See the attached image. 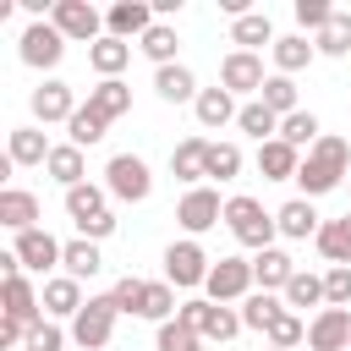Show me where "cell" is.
Wrapping results in <instances>:
<instances>
[{
    "label": "cell",
    "instance_id": "8",
    "mask_svg": "<svg viewBox=\"0 0 351 351\" xmlns=\"http://www.w3.org/2000/svg\"><path fill=\"white\" fill-rule=\"evenodd\" d=\"M16 55H22V66L49 71V66H60V55H66V33H60L55 22H27V33L16 38Z\"/></svg>",
    "mask_w": 351,
    "mask_h": 351
},
{
    "label": "cell",
    "instance_id": "31",
    "mask_svg": "<svg viewBox=\"0 0 351 351\" xmlns=\"http://www.w3.org/2000/svg\"><path fill=\"white\" fill-rule=\"evenodd\" d=\"M88 104H93L104 121H121V115L132 110V88H126L121 77H104L99 88H88Z\"/></svg>",
    "mask_w": 351,
    "mask_h": 351
},
{
    "label": "cell",
    "instance_id": "14",
    "mask_svg": "<svg viewBox=\"0 0 351 351\" xmlns=\"http://www.w3.org/2000/svg\"><path fill=\"white\" fill-rule=\"evenodd\" d=\"M148 27H154V5H143V0H115V5L104 11V33H110V38H126V44H132V38H143Z\"/></svg>",
    "mask_w": 351,
    "mask_h": 351
},
{
    "label": "cell",
    "instance_id": "33",
    "mask_svg": "<svg viewBox=\"0 0 351 351\" xmlns=\"http://www.w3.org/2000/svg\"><path fill=\"white\" fill-rule=\"evenodd\" d=\"M60 269L71 274V280H93L99 269H104V252H99V241H66V252H60Z\"/></svg>",
    "mask_w": 351,
    "mask_h": 351
},
{
    "label": "cell",
    "instance_id": "22",
    "mask_svg": "<svg viewBox=\"0 0 351 351\" xmlns=\"http://www.w3.org/2000/svg\"><path fill=\"white\" fill-rule=\"evenodd\" d=\"M0 225L16 230V236L33 230V225H38V197L22 192V186H5V192H0Z\"/></svg>",
    "mask_w": 351,
    "mask_h": 351
},
{
    "label": "cell",
    "instance_id": "16",
    "mask_svg": "<svg viewBox=\"0 0 351 351\" xmlns=\"http://www.w3.org/2000/svg\"><path fill=\"white\" fill-rule=\"evenodd\" d=\"M88 302H82V280L71 274H49L44 280V318H77Z\"/></svg>",
    "mask_w": 351,
    "mask_h": 351
},
{
    "label": "cell",
    "instance_id": "4",
    "mask_svg": "<svg viewBox=\"0 0 351 351\" xmlns=\"http://www.w3.org/2000/svg\"><path fill=\"white\" fill-rule=\"evenodd\" d=\"M104 192L121 197V203H143V197L154 192V170H148V159H137V154H115V159L104 165Z\"/></svg>",
    "mask_w": 351,
    "mask_h": 351
},
{
    "label": "cell",
    "instance_id": "20",
    "mask_svg": "<svg viewBox=\"0 0 351 351\" xmlns=\"http://www.w3.org/2000/svg\"><path fill=\"white\" fill-rule=\"evenodd\" d=\"M154 93H159L165 104H186V99L197 104V93H203V88H197V77L176 60V66H159V71H154Z\"/></svg>",
    "mask_w": 351,
    "mask_h": 351
},
{
    "label": "cell",
    "instance_id": "28",
    "mask_svg": "<svg viewBox=\"0 0 351 351\" xmlns=\"http://www.w3.org/2000/svg\"><path fill=\"white\" fill-rule=\"evenodd\" d=\"M236 126H241V132H247V137H252L258 148L280 137V115H274V110H269L263 99H247V104H241V115H236Z\"/></svg>",
    "mask_w": 351,
    "mask_h": 351
},
{
    "label": "cell",
    "instance_id": "41",
    "mask_svg": "<svg viewBox=\"0 0 351 351\" xmlns=\"http://www.w3.org/2000/svg\"><path fill=\"white\" fill-rule=\"evenodd\" d=\"M154 351H203V335L170 318V324H159V335H154Z\"/></svg>",
    "mask_w": 351,
    "mask_h": 351
},
{
    "label": "cell",
    "instance_id": "9",
    "mask_svg": "<svg viewBox=\"0 0 351 351\" xmlns=\"http://www.w3.org/2000/svg\"><path fill=\"white\" fill-rule=\"evenodd\" d=\"M252 285H258V280H252V258H219V263L208 269V285H203V291H208V302H225V307H230V302H247Z\"/></svg>",
    "mask_w": 351,
    "mask_h": 351
},
{
    "label": "cell",
    "instance_id": "1",
    "mask_svg": "<svg viewBox=\"0 0 351 351\" xmlns=\"http://www.w3.org/2000/svg\"><path fill=\"white\" fill-rule=\"evenodd\" d=\"M340 181H351V143H346V137H335V132H324V137H318V143L302 154L296 186H302V197L313 203V197L335 192Z\"/></svg>",
    "mask_w": 351,
    "mask_h": 351
},
{
    "label": "cell",
    "instance_id": "13",
    "mask_svg": "<svg viewBox=\"0 0 351 351\" xmlns=\"http://www.w3.org/2000/svg\"><path fill=\"white\" fill-rule=\"evenodd\" d=\"M307 346L313 351H346L351 346V307H318V318L307 324Z\"/></svg>",
    "mask_w": 351,
    "mask_h": 351
},
{
    "label": "cell",
    "instance_id": "7",
    "mask_svg": "<svg viewBox=\"0 0 351 351\" xmlns=\"http://www.w3.org/2000/svg\"><path fill=\"white\" fill-rule=\"evenodd\" d=\"M208 252L186 236V241H170L165 247V280L176 285V291H192V285H208Z\"/></svg>",
    "mask_w": 351,
    "mask_h": 351
},
{
    "label": "cell",
    "instance_id": "23",
    "mask_svg": "<svg viewBox=\"0 0 351 351\" xmlns=\"http://www.w3.org/2000/svg\"><path fill=\"white\" fill-rule=\"evenodd\" d=\"M49 154H55V143H44L38 126H16L11 143H5V159L11 165H49Z\"/></svg>",
    "mask_w": 351,
    "mask_h": 351
},
{
    "label": "cell",
    "instance_id": "43",
    "mask_svg": "<svg viewBox=\"0 0 351 351\" xmlns=\"http://www.w3.org/2000/svg\"><path fill=\"white\" fill-rule=\"evenodd\" d=\"M324 307H351V269L346 263H329V274H324Z\"/></svg>",
    "mask_w": 351,
    "mask_h": 351
},
{
    "label": "cell",
    "instance_id": "26",
    "mask_svg": "<svg viewBox=\"0 0 351 351\" xmlns=\"http://www.w3.org/2000/svg\"><path fill=\"white\" fill-rule=\"evenodd\" d=\"M230 44H236V49H252V55H258V44L274 49V22H269V11H247V16H236V22H230Z\"/></svg>",
    "mask_w": 351,
    "mask_h": 351
},
{
    "label": "cell",
    "instance_id": "3",
    "mask_svg": "<svg viewBox=\"0 0 351 351\" xmlns=\"http://www.w3.org/2000/svg\"><path fill=\"white\" fill-rule=\"evenodd\" d=\"M176 324H186V329H197L203 340H236L247 324H241V313L236 307H225V302H208V296H192V302H181V313H176Z\"/></svg>",
    "mask_w": 351,
    "mask_h": 351
},
{
    "label": "cell",
    "instance_id": "11",
    "mask_svg": "<svg viewBox=\"0 0 351 351\" xmlns=\"http://www.w3.org/2000/svg\"><path fill=\"white\" fill-rule=\"evenodd\" d=\"M263 60L252 55V49H230L225 60H219V88L225 93H263Z\"/></svg>",
    "mask_w": 351,
    "mask_h": 351
},
{
    "label": "cell",
    "instance_id": "12",
    "mask_svg": "<svg viewBox=\"0 0 351 351\" xmlns=\"http://www.w3.org/2000/svg\"><path fill=\"white\" fill-rule=\"evenodd\" d=\"M16 258H22V269H33V274H44L49 280V269L60 263V252H66V241H55L44 225H33V230H22L16 236V247H11Z\"/></svg>",
    "mask_w": 351,
    "mask_h": 351
},
{
    "label": "cell",
    "instance_id": "24",
    "mask_svg": "<svg viewBox=\"0 0 351 351\" xmlns=\"http://www.w3.org/2000/svg\"><path fill=\"white\" fill-rule=\"evenodd\" d=\"M291 274H296V263H291V252H280V247H263V252L252 258V280H258L263 291H285Z\"/></svg>",
    "mask_w": 351,
    "mask_h": 351
},
{
    "label": "cell",
    "instance_id": "27",
    "mask_svg": "<svg viewBox=\"0 0 351 351\" xmlns=\"http://www.w3.org/2000/svg\"><path fill=\"white\" fill-rule=\"evenodd\" d=\"M313 55H318V44H313L307 33H291V38H274V71H280V77H296L302 66H313Z\"/></svg>",
    "mask_w": 351,
    "mask_h": 351
},
{
    "label": "cell",
    "instance_id": "49",
    "mask_svg": "<svg viewBox=\"0 0 351 351\" xmlns=\"http://www.w3.org/2000/svg\"><path fill=\"white\" fill-rule=\"evenodd\" d=\"M22 340H27V324H22V318H5V313H0V346H22Z\"/></svg>",
    "mask_w": 351,
    "mask_h": 351
},
{
    "label": "cell",
    "instance_id": "10",
    "mask_svg": "<svg viewBox=\"0 0 351 351\" xmlns=\"http://www.w3.org/2000/svg\"><path fill=\"white\" fill-rule=\"evenodd\" d=\"M176 219H181V230H186V236H203V230H214V225L225 219V203H219V192H214V186H186V197H181Z\"/></svg>",
    "mask_w": 351,
    "mask_h": 351
},
{
    "label": "cell",
    "instance_id": "45",
    "mask_svg": "<svg viewBox=\"0 0 351 351\" xmlns=\"http://www.w3.org/2000/svg\"><path fill=\"white\" fill-rule=\"evenodd\" d=\"M143 285H148V280H137V274H121V280L110 285V302H115L121 313H137V307H143Z\"/></svg>",
    "mask_w": 351,
    "mask_h": 351
},
{
    "label": "cell",
    "instance_id": "35",
    "mask_svg": "<svg viewBox=\"0 0 351 351\" xmlns=\"http://www.w3.org/2000/svg\"><path fill=\"white\" fill-rule=\"evenodd\" d=\"M176 44H181V38H176V27H170V22H154V27L137 38V49H143L154 66H176Z\"/></svg>",
    "mask_w": 351,
    "mask_h": 351
},
{
    "label": "cell",
    "instance_id": "6",
    "mask_svg": "<svg viewBox=\"0 0 351 351\" xmlns=\"http://www.w3.org/2000/svg\"><path fill=\"white\" fill-rule=\"evenodd\" d=\"M49 22L66 33V44H88V49H93V44L104 38V16H99L88 0H55V5H49Z\"/></svg>",
    "mask_w": 351,
    "mask_h": 351
},
{
    "label": "cell",
    "instance_id": "19",
    "mask_svg": "<svg viewBox=\"0 0 351 351\" xmlns=\"http://www.w3.org/2000/svg\"><path fill=\"white\" fill-rule=\"evenodd\" d=\"M192 110H197V126H203V132H219V126H230V121L241 115L236 93H225V88H203Z\"/></svg>",
    "mask_w": 351,
    "mask_h": 351
},
{
    "label": "cell",
    "instance_id": "37",
    "mask_svg": "<svg viewBox=\"0 0 351 351\" xmlns=\"http://www.w3.org/2000/svg\"><path fill=\"white\" fill-rule=\"evenodd\" d=\"M280 302H285V307H318V302H324V274L296 269V274H291V285L280 291Z\"/></svg>",
    "mask_w": 351,
    "mask_h": 351
},
{
    "label": "cell",
    "instance_id": "18",
    "mask_svg": "<svg viewBox=\"0 0 351 351\" xmlns=\"http://www.w3.org/2000/svg\"><path fill=\"white\" fill-rule=\"evenodd\" d=\"M274 225H280V236H291V241H307V236L324 230V219H318V208H313L307 197L280 203V208H274Z\"/></svg>",
    "mask_w": 351,
    "mask_h": 351
},
{
    "label": "cell",
    "instance_id": "29",
    "mask_svg": "<svg viewBox=\"0 0 351 351\" xmlns=\"http://www.w3.org/2000/svg\"><path fill=\"white\" fill-rule=\"evenodd\" d=\"M313 241H318V252H324L329 263H346V269H351V208H346L340 219H324V230H318Z\"/></svg>",
    "mask_w": 351,
    "mask_h": 351
},
{
    "label": "cell",
    "instance_id": "36",
    "mask_svg": "<svg viewBox=\"0 0 351 351\" xmlns=\"http://www.w3.org/2000/svg\"><path fill=\"white\" fill-rule=\"evenodd\" d=\"M318 137H324V126H318V115H313V110H296V115H285V121H280V143H291L296 154H302V148H313Z\"/></svg>",
    "mask_w": 351,
    "mask_h": 351
},
{
    "label": "cell",
    "instance_id": "39",
    "mask_svg": "<svg viewBox=\"0 0 351 351\" xmlns=\"http://www.w3.org/2000/svg\"><path fill=\"white\" fill-rule=\"evenodd\" d=\"M258 99H263V104H269V110H274L280 121L302 110V104H296V77H280V71H274V77L263 82V93H258Z\"/></svg>",
    "mask_w": 351,
    "mask_h": 351
},
{
    "label": "cell",
    "instance_id": "32",
    "mask_svg": "<svg viewBox=\"0 0 351 351\" xmlns=\"http://www.w3.org/2000/svg\"><path fill=\"white\" fill-rule=\"evenodd\" d=\"M44 170H49L66 192L88 181V165H82V148H77V143H55V154H49V165H44Z\"/></svg>",
    "mask_w": 351,
    "mask_h": 351
},
{
    "label": "cell",
    "instance_id": "15",
    "mask_svg": "<svg viewBox=\"0 0 351 351\" xmlns=\"http://www.w3.org/2000/svg\"><path fill=\"white\" fill-rule=\"evenodd\" d=\"M82 104H77V93H71V82H60V77H49L44 88H33V121H71Z\"/></svg>",
    "mask_w": 351,
    "mask_h": 351
},
{
    "label": "cell",
    "instance_id": "40",
    "mask_svg": "<svg viewBox=\"0 0 351 351\" xmlns=\"http://www.w3.org/2000/svg\"><path fill=\"white\" fill-rule=\"evenodd\" d=\"M104 126H110V121H104V115H99L93 104H82V110H77V115L66 121V132H71V143H77V148H93V143L104 137Z\"/></svg>",
    "mask_w": 351,
    "mask_h": 351
},
{
    "label": "cell",
    "instance_id": "30",
    "mask_svg": "<svg viewBox=\"0 0 351 351\" xmlns=\"http://www.w3.org/2000/svg\"><path fill=\"white\" fill-rule=\"evenodd\" d=\"M126 60H132V44H126V38H110V33L88 49V66L99 71V82H104V77H121V71H126Z\"/></svg>",
    "mask_w": 351,
    "mask_h": 351
},
{
    "label": "cell",
    "instance_id": "42",
    "mask_svg": "<svg viewBox=\"0 0 351 351\" xmlns=\"http://www.w3.org/2000/svg\"><path fill=\"white\" fill-rule=\"evenodd\" d=\"M208 176L214 181H236L241 176V148L236 143H208Z\"/></svg>",
    "mask_w": 351,
    "mask_h": 351
},
{
    "label": "cell",
    "instance_id": "34",
    "mask_svg": "<svg viewBox=\"0 0 351 351\" xmlns=\"http://www.w3.org/2000/svg\"><path fill=\"white\" fill-rule=\"evenodd\" d=\"M66 214H71V225H88V219L110 214V208H104V186H93V181L71 186V192H66Z\"/></svg>",
    "mask_w": 351,
    "mask_h": 351
},
{
    "label": "cell",
    "instance_id": "38",
    "mask_svg": "<svg viewBox=\"0 0 351 351\" xmlns=\"http://www.w3.org/2000/svg\"><path fill=\"white\" fill-rule=\"evenodd\" d=\"M318 44V55H329V60H346L351 55V11H335V22L313 38Z\"/></svg>",
    "mask_w": 351,
    "mask_h": 351
},
{
    "label": "cell",
    "instance_id": "5",
    "mask_svg": "<svg viewBox=\"0 0 351 351\" xmlns=\"http://www.w3.org/2000/svg\"><path fill=\"white\" fill-rule=\"evenodd\" d=\"M115 318H121V307L110 302V291H104V296H88V307L71 318V340H77L82 351H104L110 335H115Z\"/></svg>",
    "mask_w": 351,
    "mask_h": 351
},
{
    "label": "cell",
    "instance_id": "2",
    "mask_svg": "<svg viewBox=\"0 0 351 351\" xmlns=\"http://www.w3.org/2000/svg\"><path fill=\"white\" fill-rule=\"evenodd\" d=\"M225 225H230V236L241 241V247H252V252H263V247H274V214L258 203V197H247V192H236V197H225Z\"/></svg>",
    "mask_w": 351,
    "mask_h": 351
},
{
    "label": "cell",
    "instance_id": "17",
    "mask_svg": "<svg viewBox=\"0 0 351 351\" xmlns=\"http://www.w3.org/2000/svg\"><path fill=\"white\" fill-rule=\"evenodd\" d=\"M170 176L197 186V181L208 176V137H197V132H192V137H181V143H176V154H170Z\"/></svg>",
    "mask_w": 351,
    "mask_h": 351
},
{
    "label": "cell",
    "instance_id": "44",
    "mask_svg": "<svg viewBox=\"0 0 351 351\" xmlns=\"http://www.w3.org/2000/svg\"><path fill=\"white\" fill-rule=\"evenodd\" d=\"M22 346H27V351H60L66 335H60L55 318H38V324H27V340H22Z\"/></svg>",
    "mask_w": 351,
    "mask_h": 351
},
{
    "label": "cell",
    "instance_id": "50",
    "mask_svg": "<svg viewBox=\"0 0 351 351\" xmlns=\"http://www.w3.org/2000/svg\"><path fill=\"white\" fill-rule=\"evenodd\" d=\"M263 351H274V346H263Z\"/></svg>",
    "mask_w": 351,
    "mask_h": 351
},
{
    "label": "cell",
    "instance_id": "47",
    "mask_svg": "<svg viewBox=\"0 0 351 351\" xmlns=\"http://www.w3.org/2000/svg\"><path fill=\"white\" fill-rule=\"evenodd\" d=\"M291 11H296V22H302V27H313V33H324V27L335 22V5H324V0H296Z\"/></svg>",
    "mask_w": 351,
    "mask_h": 351
},
{
    "label": "cell",
    "instance_id": "48",
    "mask_svg": "<svg viewBox=\"0 0 351 351\" xmlns=\"http://www.w3.org/2000/svg\"><path fill=\"white\" fill-rule=\"evenodd\" d=\"M77 236H82V241H104V236H115V214H99V219H88V225H77Z\"/></svg>",
    "mask_w": 351,
    "mask_h": 351
},
{
    "label": "cell",
    "instance_id": "21",
    "mask_svg": "<svg viewBox=\"0 0 351 351\" xmlns=\"http://www.w3.org/2000/svg\"><path fill=\"white\" fill-rule=\"evenodd\" d=\"M296 170H302V154H296L291 143L274 137V143L258 148V176H263V181H296Z\"/></svg>",
    "mask_w": 351,
    "mask_h": 351
},
{
    "label": "cell",
    "instance_id": "25",
    "mask_svg": "<svg viewBox=\"0 0 351 351\" xmlns=\"http://www.w3.org/2000/svg\"><path fill=\"white\" fill-rule=\"evenodd\" d=\"M285 313H291V307H285L274 291H252V296L241 302V324H247V329H258V335H269Z\"/></svg>",
    "mask_w": 351,
    "mask_h": 351
},
{
    "label": "cell",
    "instance_id": "46",
    "mask_svg": "<svg viewBox=\"0 0 351 351\" xmlns=\"http://www.w3.org/2000/svg\"><path fill=\"white\" fill-rule=\"evenodd\" d=\"M302 340H307V329H302V318H296V313H285V318L269 329V346H274V351H296Z\"/></svg>",
    "mask_w": 351,
    "mask_h": 351
},
{
    "label": "cell",
    "instance_id": "51",
    "mask_svg": "<svg viewBox=\"0 0 351 351\" xmlns=\"http://www.w3.org/2000/svg\"><path fill=\"white\" fill-rule=\"evenodd\" d=\"M346 186H351V181H346Z\"/></svg>",
    "mask_w": 351,
    "mask_h": 351
}]
</instances>
